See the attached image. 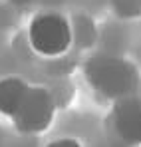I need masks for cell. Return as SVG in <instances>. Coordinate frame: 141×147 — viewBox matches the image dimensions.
I'll return each instance as SVG.
<instances>
[{"mask_svg": "<svg viewBox=\"0 0 141 147\" xmlns=\"http://www.w3.org/2000/svg\"><path fill=\"white\" fill-rule=\"evenodd\" d=\"M84 76L95 94L109 101L133 96L139 86L137 68L125 58L107 54H97L90 58L84 64Z\"/></svg>", "mask_w": 141, "mask_h": 147, "instance_id": "6da1fadb", "label": "cell"}, {"mask_svg": "<svg viewBox=\"0 0 141 147\" xmlns=\"http://www.w3.org/2000/svg\"><path fill=\"white\" fill-rule=\"evenodd\" d=\"M28 42L40 58H60L74 44L72 24L56 12L38 14L28 24Z\"/></svg>", "mask_w": 141, "mask_h": 147, "instance_id": "7a4b0ae2", "label": "cell"}, {"mask_svg": "<svg viewBox=\"0 0 141 147\" xmlns=\"http://www.w3.org/2000/svg\"><path fill=\"white\" fill-rule=\"evenodd\" d=\"M58 101L44 86H28L20 107L12 115L14 127L24 135H38L50 129L56 117Z\"/></svg>", "mask_w": 141, "mask_h": 147, "instance_id": "3957f363", "label": "cell"}, {"mask_svg": "<svg viewBox=\"0 0 141 147\" xmlns=\"http://www.w3.org/2000/svg\"><path fill=\"white\" fill-rule=\"evenodd\" d=\"M111 123L123 143L141 147V98L133 94L115 99L111 105Z\"/></svg>", "mask_w": 141, "mask_h": 147, "instance_id": "277c9868", "label": "cell"}, {"mask_svg": "<svg viewBox=\"0 0 141 147\" xmlns=\"http://www.w3.org/2000/svg\"><path fill=\"white\" fill-rule=\"evenodd\" d=\"M26 92H28V84L24 80L14 76L2 78L0 80V115L12 119V115L22 103Z\"/></svg>", "mask_w": 141, "mask_h": 147, "instance_id": "5b68a950", "label": "cell"}, {"mask_svg": "<svg viewBox=\"0 0 141 147\" xmlns=\"http://www.w3.org/2000/svg\"><path fill=\"white\" fill-rule=\"evenodd\" d=\"M109 4L119 18L131 20L141 16V0H109Z\"/></svg>", "mask_w": 141, "mask_h": 147, "instance_id": "8992f818", "label": "cell"}, {"mask_svg": "<svg viewBox=\"0 0 141 147\" xmlns=\"http://www.w3.org/2000/svg\"><path fill=\"white\" fill-rule=\"evenodd\" d=\"M46 147H82V143L74 137H60V139H54L50 141Z\"/></svg>", "mask_w": 141, "mask_h": 147, "instance_id": "52a82bcc", "label": "cell"}, {"mask_svg": "<svg viewBox=\"0 0 141 147\" xmlns=\"http://www.w3.org/2000/svg\"><path fill=\"white\" fill-rule=\"evenodd\" d=\"M14 2H20V4H22V2H28V0H14Z\"/></svg>", "mask_w": 141, "mask_h": 147, "instance_id": "ba28073f", "label": "cell"}]
</instances>
